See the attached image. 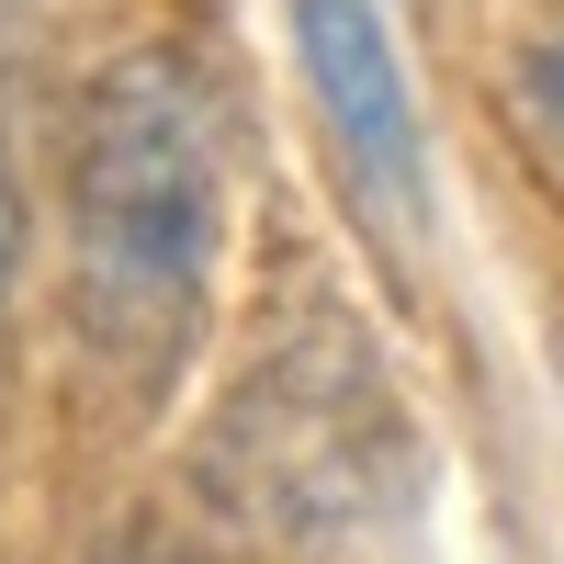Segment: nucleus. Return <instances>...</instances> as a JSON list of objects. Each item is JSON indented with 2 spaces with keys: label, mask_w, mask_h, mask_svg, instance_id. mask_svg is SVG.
Masks as SVG:
<instances>
[{
  "label": "nucleus",
  "mask_w": 564,
  "mask_h": 564,
  "mask_svg": "<svg viewBox=\"0 0 564 564\" xmlns=\"http://www.w3.org/2000/svg\"><path fill=\"white\" fill-rule=\"evenodd\" d=\"M102 564H193V553H170V542H124V553H102Z\"/></svg>",
  "instance_id": "obj_5"
},
{
  "label": "nucleus",
  "mask_w": 564,
  "mask_h": 564,
  "mask_svg": "<svg viewBox=\"0 0 564 564\" xmlns=\"http://www.w3.org/2000/svg\"><path fill=\"white\" fill-rule=\"evenodd\" d=\"M520 90H531V113L564 135V23H553V34L531 45V57H520Z\"/></svg>",
  "instance_id": "obj_3"
},
{
  "label": "nucleus",
  "mask_w": 564,
  "mask_h": 564,
  "mask_svg": "<svg viewBox=\"0 0 564 564\" xmlns=\"http://www.w3.org/2000/svg\"><path fill=\"white\" fill-rule=\"evenodd\" d=\"M68 238L102 350L170 372L226 249V159L181 57H113L90 79L68 159Z\"/></svg>",
  "instance_id": "obj_1"
},
{
  "label": "nucleus",
  "mask_w": 564,
  "mask_h": 564,
  "mask_svg": "<svg viewBox=\"0 0 564 564\" xmlns=\"http://www.w3.org/2000/svg\"><path fill=\"white\" fill-rule=\"evenodd\" d=\"M23 271V193H12V159H0V294H12Z\"/></svg>",
  "instance_id": "obj_4"
},
{
  "label": "nucleus",
  "mask_w": 564,
  "mask_h": 564,
  "mask_svg": "<svg viewBox=\"0 0 564 564\" xmlns=\"http://www.w3.org/2000/svg\"><path fill=\"white\" fill-rule=\"evenodd\" d=\"M294 57H305V90L339 135L350 181L384 215H417L430 204V124H417V79H406L384 0H294Z\"/></svg>",
  "instance_id": "obj_2"
}]
</instances>
